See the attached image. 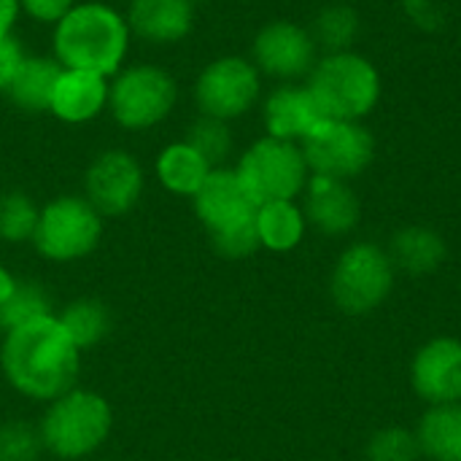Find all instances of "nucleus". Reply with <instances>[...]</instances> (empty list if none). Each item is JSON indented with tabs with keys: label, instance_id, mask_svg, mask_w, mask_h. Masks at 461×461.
<instances>
[{
	"label": "nucleus",
	"instance_id": "nucleus-21",
	"mask_svg": "<svg viewBox=\"0 0 461 461\" xmlns=\"http://www.w3.org/2000/svg\"><path fill=\"white\" fill-rule=\"evenodd\" d=\"M389 259L394 267H400L402 273H411V276H427V273H435L448 249H446V240L429 230V227H405L400 232H394L392 238V246H389Z\"/></svg>",
	"mask_w": 461,
	"mask_h": 461
},
{
	"label": "nucleus",
	"instance_id": "nucleus-27",
	"mask_svg": "<svg viewBox=\"0 0 461 461\" xmlns=\"http://www.w3.org/2000/svg\"><path fill=\"white\" fill-rule=\"evenodd\" d=\"M184 140H189L211 162V167H221V162L232 151L230 122H221V119H213V116H203V113L189 124Z\"/></svg>",
	"mask_w": 461,
	"mask_h": 461
},
{
	"label": "nucleus",
	"instance_id": "nucleus-15",
	"mask_svg": "<svg viewBox=\"0 0 461 461\" xmlns=\"http://www.w3.org/2000/svg\"><path fill=\"white\" fill-rule=\"evenodd\" d=\"M124 19L132 38L151 46H176L192 35L197 5L192 0H130Z\"/></svg>",
	"mask_w": 461,
	"mask_h": 461
},
{
	"label": "nucleus",
	"instance_id": "nucleus-34",
	"mask_svg": "<svg viewBox=\"0 0 461 461\" xmlns=\"http://www.w3.org/2000/svg\"><path fill=\"white\" fill-rule=\"evenodd\" d=\"M400 5H402L405 16L421 30L432 32L443 24V11H440L438 0H400Z\"/></svg>",
	"mask_w": 461,
	"mask_h": 461
},
{
	"label": "nucleus",
	"instance_id": "nucleus-25",
	"mask_svg": "<svg viewBox=\"0 0 461 461\" xmlns=\"http://www.w3.org/2000/svg\"><path fill=\"white\" fill-rule=\"evenodd\" d=\"M311 35L316 41V46L330 51H348L359 35V14L357 8L346 5V3H330L324 5L311 27Z\"/></svg>",
	"mask_w": 461,
	"mask_h": 461
},
{
	"label": "nucleus",
	"instance_id": "nucleus-37",
	"mask_svg": "<svg viewBox=\"0 0 461 461\" xmlns=\"http://www.w3.org/2000/svg\"><path fill=\"white\" fill-rule=\"evenodd\" d=\"M192 3H194V5H200V3H208V0H192Z\"/></svg>",
	"mask_w": 461,
	"mask_h": 461
},
{
	"label": "nucleus",
	"instance_id": "nucleus-10",
	"mask_svg": "<svg viewBox=\"0 0 461 461\" xmlns=\"http://www.w3.org/2000/svg\"><path fill=\"white\" fill-rule=\"evenodd\" d=\"M394 286V265L375 243H357L346 249L332 273V297L340 311L365 316L375 311Z\"/></svg>",
	"mask_w": 461,
	"mask_h": 461
},
{
	"label": "nucleus",
	"instance_id": "nucleus-8",
	"mask_svg": "<svg viewBox=\"0 0 461 461\" xmlns=\"http://www.w3.org/2000/svg\"><path fill=\"white\" fill-rule=\"evenodd\" d=\"M262 97V73L249 57L221 54L194 78V105L203 116L232 122L246 116Z\"/></svg>",
	"mask_w": 461,
	"mask_h": 461
},
{
	"label": "nucleus",
	"instance_id": "nucleus-29",
	"mask_svg": "<svg viewBox=\"0 0 461 461\" xmlns=\"http://www.w3.org/2000/svg\"><path fill=\"white\" fill-rule=\"evenodd\" d=\"M43 451L41 432L24 421L0 424V461H35Z\"/></svg>",
	"mask_w": 461,
	"mask_h": 461
},
{
	"label": "nucleus",
	"instance_id": "nucleus-12",
	"mask_svg": "<svg viewBox=\"0 0 461 461\" xmlns=\"http://www.w3.org/2000/svg\"><path fill=\"white\" fill-rule=\"evenodd\" d=\"M143 184V167L135 154L124 149H108L89 162L84 173V197L103 219L124 216L138 205Z\"/></svg>",
	"mask_w": 461,
	"mask_h": 461
},
{
	"label": "nucleus",
	"instance_id": "nucleus-16",
	"mask_svg": "<svg viewBox=\"0 0 461 461\" xmlns=\"http://www.w3.org/2000/svg\"><path fill=\"white\" fill-rule=\"evenodd\" d=\"M305 221L324 235H348L362 216V205L348 181L330 176H311L305 189Z\"/></svg>",
	"mask_w": 461,
	"mask_h": 461
},
{
	"label": "nucleus",
	"instance_id": "nucleus-35",
	"mask_svg": "<svg viewBox=\"0 0 461 461\" xmlns=\"http://www.w3.org/2000/svg\"><path fill=\"white\" fill-rule=\"evenodd\" d=\"M22 16L19 0H0V41L14 35V27Z\"/></svg>",
	"mask_w": 461,
	"mask_h": 461
},
{
	"label": "nucleus",
	"instance_id": "nucleus-9",
	"mask_svg": "<svg viewBox=\"0 0 461 461\" xmlns=\"http://www.w3.org/2000/svg\"><path fill=\"white\" fill-rule=\"evenodd\" d=\"M311 176H330L348 181L362 176L375 159V138L362 122L324 119L300 143Z\"/></svg>",
	"mask_w": 461,
	"mask_h": 461
},
{
	"label": "nucleus",
	"instance_id": "nucleus-31",
	"mask_svg": "<svg viewBox=\"0 0 461 461\" xmlns=\"http://www.w3.org/2000/svg\"><path fill=\"white\" fill-rule=\"evenodd\" d=\"M211 243L227 259H243V257H251L257 249H262L254 221L227 230V232H219V235H211Z\"/></svg>",
	"mask_w": 461,
	"mask_h": 461
},
{
	"label": "nucleus",
	"instance_id": "nucleus-6",
	"mask_svg": "<svg viewBox=\"0 0 461 461\" xmlns=\"http://www.w3.org/2000/svg\"><path fill=\"white\" fill-rule=\"evenodd\" d=\"M238 178L257 205L276 200H294L303 194L311 170L300 143L281 138H259L254 140L235 165Z\"/></svg>",
	"mask_w": 461,
	"mask_h": 461
},
{
	"label": "nucleus",
	"instance_id": "nucleus-36",
	"mask_svg": "<svg viewBox=\"0 0 461 461\" xmlns=\"http://www.w3.org/2000/svg\"><path fill=\"white\" fill-rule=\"evenodd\" d=\"M16 289H19V281L5 267H0V305H5L16 294Z\"/></svg>",
	"mask_w": 461,
	"mask_h": 461
},
{
	"label": "nucleus",
	"instance_id": "nucleus-13",
	"mask_svg": "<svg viewBox=\"0 0 461 461\" xmlns=\"http://www.w3.org/2000/svg\"><path fill=\"white\" fill-rule=\"evenodd\" d=\"M194 216L208 230V235H219L235 230L240 224L254 221L257 203L246 192L235 167H213L197 194L192 197Z\"/></svg>",
	"mask_w": 461,
	"mask_h": 461
},
{
	"label": "nucleus",
	"instance_id": "nucleus-33",
	"mask_svg": "<svg viewBox=\"0 0 461 461\" xmlns=\"http://www.w3.org/2000/svg\"><path fill=\"white\" fill-rule=\"evenodd\" d=\"M78 0H19L22 14L30 16L38 24H49L54 27Z\"/></svg>",
	"mask_w": 461,
	"mask_h": 461
},
{
	"label": "nucleus",
	"instance_id": "nucleus-4",
	"mask_svg": "<svg viewBox=\"0 0 461 461\" xmlns=\"http://www.w3.org/2000/svg\"><path fill=\"white\" fill-rule=\"evenodd\" d=\"M113 411L108 400L89 389H70L54 402L41 419L43 448L62 461H76L95 454L111 435Z\"/></svg>",
	"mask_w": 461,
	"mask_h": 461
},
{
	"label": "nucleus",
	"instance_id": "nucleus-26",
	"mask_svg": "<svg viewBox=\"0 0 461 461\" xmlns=\"http://www.w3.org/2000/svg\"><path fill=\"white\" fill-rule=\"evenodd\" d=\"M41 208L32 203L24 192H3L0 194V240L5 243H22L32 240L38 227Z\"/></svg>",
	"mask_w": 461,
	"mask_h": 461
},
{
	"label": "nucleus",
	"instance_id": "nucleus-20",
	"mask_svg": "<svg viewBox=\"0 0 461 461\" xmlns=\"http://www.w3.org/2000/svg\"><path fill=\"white\" fill-rule=\"evenodd\" d=\"M62 73V65L49 54H27L16 78L8 86V100L27 113H49L51 105V95H54V84Z\"/></svg>",
	"mask_w": 461,
	"mask_h": 461
},
{
	"label": "nucleus",
	"instance_id": "nucleus-2",
	"mask_svg": "<svg viewBox=\"0 0 461 461\" xmlns=\"http://www.w3.org/2000/svg\"><path fill=\"white\" fill-rule=\"evenodd\" d=\"M132 32L122 11L108 3H76L51 27V57L62 68L113 76L124 68Z\"/></svg>",
	"mask_w": 461,
	"mask_h": 461
},
{
	"label": "nucleus",
	"instance_id": "nucleus-22",
	"mask_svg": "<svg viewBox=\"0 0 461 461\" xmlns=\"http://www.w3.org/2000/svg\"><path fill=\"white\" fill-rule=\"evenodd\" d=\"M259 246L270 249L276 254H286L300 246L305 238V213L294 200H276V203H262L257 205L254 213Z\"/></svg>",
	"mask_w": 461,
	"mask_h": 461
},
{
	"label": "nucleus",
	"instance_id": "nucleus-19",
	"mask_svg": "<svg viewBox=\"0 0 461 461\" xmlns=\"http://www.w3.org/2000/svg\"><path fill=\"white\" fill-rule=\"evenodd\" d=\"M211 170V162L184 138L167 143L154 162L157 181L176 197H194Z\"/></svg>",
	"mask_w": 461,
	"mask_h": 461
},
{
	"label": "nucleus",
	"instance_id": "nucleus-5",
	"mask_svg": "<svg viewBox=\"0 0 461 461\" xmlns=\"http://www.w3.org/2000/svg\"><path fill=\"white\" fill-rule=\"evenodd\" d=\"M178 105L176 76L154 62H132L111 76L108 113L127 132H149Z\"/></svg>",
	"mask_w": 461,
	"mask_h": 461
},
{
	"label": "nucleus",
	"instance_id": "nucleus-14",
	"mask_svg": "<svg viewBox=\"0 0 461 461\" xmlns=\"http://www.w3.org/2000/svg\"><path fill=\"white\" fill-rule=\"evenodd\" d=\"M411 381L416 394L432 405L461 402V340L438 338L427 343L411 365Z\"/></svg>",
	"mask_w": 461,
	"mask_h": 461
},
{
	"label": "nucleus",
	"instance_id": "nucleus-24",
	"mask_svg": "<svg viewBox=\"0 0 461 461\" xmlns=\"http://www.w3.org/2000/svg\"><path fill=\"white\" fill-rule=\"evenodd\" d=\"M57 319L65 327V332L70 335V340L78 346V351L97 346L111 332V311L105 303H100L95 297H81V300L70 303Z\"/></svg>",
	"mask_w": 461,
	"mask_h": 461
},
{
	"label": "nucleus",
	"instance_id": "nucleus-11",
	"mask_svg": "<svg viewBox=\"0 0 461 461\" xmlns=\"http://www.w3.org/2000/svg\"><path fill=\"white\" fill-rule=\"evenodd\" d=\"M249 59L262 76L292 84L308 78L319 59V46L308 27L289 19H273L257 30Z\"/></svg>",
	"mask_w": 461,
	"mask_h": 461
},
{
	"label": "nucleus",
	"instance_id": "nucleus-30",
	"mask_svg": "<svg viewBox=\"0 0 461 461\" xmlns=\"http://www.w3.org/2000/svg\"><path fill=\"white\" fill-rule=\"evenodd\" d=\"M421 454L416 435L408 429H381L367 443V461H416Z\"/></svg>",
	"mask_w": 461,
	"mask_h": 461
},
{
	"label": "nucleus",
	"instance_id": "nucleus-23",
	"mask_svg": "<svg viewBox=\"0 0 461 461\" xmlns=\"http://www.w3.org/2000/svg\"><path fill=\"white\" fill-rule=\"evenodd\" d=\"M416 440L432 461H461V402L432 405L419 424Z\"/></svg>",
	"mask_w": 461,
	"mask_h": 461
},
{
	"label": "nucleus",
	"instance_id": "nucleus-1",
	"mask_svg": "<svg viewBox=\"0 0 461 461\" xmlns=\"http://www.w3.org/2000/svg\"><path fill=\"white\" fill-rule=\"evenodd\" d=\"M0 367L22 397L54 402L76 386L81 351L51 313L5 332Z\"/></svg>",
	"mask_w": 461,
	"mask_h": 461
},
{
	"label": "nucleus",
	"instance_id": "nucleus-7",
	"mask_svg": "<svg viewBox=\"0 0 461 461\" xmlns=\"http://www.w3.org/2000/svg\"><path fill=\"white\" fill-rule=\"evenodd\" d=\"M103 238V216L84 194H62L41 208L32 235L35 251L49 262H76L89 257Z\"/></svg>",
	"mask_w": 461,
	"mask_h": 461
},
{
	"label": "nucleus",
	"instance_id": "nucleus-3",
	"mask_svg": "<svg viewBox=\"0 0 461 461\" xmlns=\"http://www.w3.org/2000/svg\"><path fill=\"white\" fill-rule=\"evenodd\" d=\"M305 86L324 119L343 122H362L370 116L384 92L378 68L354 49L319 57Z\"/></svg>",
	"mask_w": 461,
	"mask_h": 461
},
{
	"label": "nucleus",
	"instance_id": "nucleus-32",
	"mask_svg": "<svg viewBox=\"0 0 461 461\" xmlns=\"http://www.w3.org/2000/svg\"><path fill=\"white\" fill-rule=\"evenodd\" d=\"M24 57H27V51H24V46H22V41L16 35H8V38L0 41V92L3 95L8 92L11 81L16 78Z\"/></svg>",
	"mask_w": 461,
	"mask_h": 461
},
{
	"label": "nucleus",
	"instance_id": "nucleus-28",
	"mask_svg": "<svg viewBox=\"0 0 461 461\" xmlns=\"http://www.w3.org/2000/svg\"><path fill=\"white\" fill-rule=\"evenodd\" d=\"M43 316H51V300L43 292V286L19 281L16 294L5 305H0V330L8 332L14 327H22L27 321L43 319Z\"/></svg>",
	"mask_w": 461,
	"mask_h": 461
},
{
	"label": "nucleus",
	"instance_id": "nucleus-17",
	"mask_svg": "<svg viewBox=\"0 0 461 461\" xmlns=\"http://www.w3.org/2000/svg\"><path fill=\"white\" fill-rule=\"evenodd\" d=\"M108 89H111L108 76L62 68L54 84L49 113L62 124H89L103 111H108Z\"/></svg>",
	"mask_w": 461,
	"mask_h": 461
},
{
	"label": "nucleus",
	"instance_id": "nucleus-18",
	"mask_svg": "<svg viewBox=\"0 0 461 461\" xmlns=\"http://www.w3.org/2000/svg\"><path fill=\"white\" fill-rule=\"evenodd\" d=\"M262 122L270 138L303 143L324 116L305 84H281L262 100Z\"/></svg>",
	"mask_w": 461,
	"mask_h": 461
}]
</instances>
